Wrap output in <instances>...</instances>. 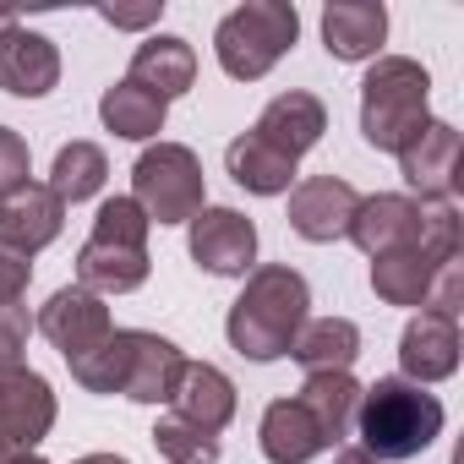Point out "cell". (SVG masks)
<instances>
[{
  "mask_svg": "<svg viewBox=\"0 0 464 464\" xmlns=\"http://www.w3.org/2000/svg\"><path fill=\"white\" fill-rule=\"evenodd\" d=\"M306 306H312V285L306 274H295L290 263H263L246 274V290L236 295L224 317V334L246 361L268 366L279 355H290L301 323H306Z\"/></svg>",
  "mask_w": 464,
  "mask_h": 464,
  "instance_id": "1",
  "label": "cell"
},
{
  "mask_svg": "<svg viewBox=\"0 0 464 464\" xmlns=\"http://www.w3.org/2000/svg\"><path fill=\"white\" fill-rule=\"evenodd\" d=\"M28 285H34V257H23L17 246L0 241V306H17Z\"/></svg>",
  "mask_w": 464,
  "mask_h": 464,
  "instance_id": "31",
  "label": "cell"
},
{
  "mask_svg": "<svg viewBox=\"0 0 464 464\" xmlns=\"http://www.w3.org/2000/svg\"><path fill=\"white\" fill-rule=\"evenodd\" d=\"M72 464H131L126 453H82V459H72Z\"/></svg>",
  "mask_w": 464,
  "mask_h": 464,
  "instance_id": "33",
  "label": "cell"
},
{
  "mask_svg": "<svg viewBox=\"0 0 464 464\" xmlns=\"http://www.w3.org/2000/svg\"><path fill=\"white\" fill-rule=\"evenodd\" d=\"M399 175L420 191V202H453V191H459V131L448 126V121H426L410 142H404V153H399Z\"/></svg>",
  "mask_w": 464,
  "mask_h": 464,
  "instance_id": "11",
  "label": "cell"
},
{
  "mask_svg": "<svg viewBox=\"0 0 464 464\" xmlns=\"http://www.w3.org/2000/svg\"><path fill=\"white\" fill-rule=\"evenodd\" d=\"M257 437H263V459H268V464H312V459L328 448L301 399H274V404L263 410Z\"/></svg>",
  "mask_w": 464,
  "mask_h": 464,
  "instance_id": "21",
  "label": "cell"
},
{
  "mask_svg": "<svg viewBox=\"0 0 464 464\" xmlns=\"http://www.w3.org/2000/svg\"><path fill=\"white\" fill-rule=\"evenodd\" d=\"M290 355L306 366V372H350L355 355H361V328L350 317H306Z\"/></svg>",
  "mask_w": 464,
  "mask_h": 464,
  "instance_id": "24",
  "label": "cell"
},
{
  "mask_svg": "<svg viewBox=\"0 0 464 464\" xmlns=\"http://www.w3.org/2000/svg\"><path fill=\"white\" fill-rule=\"evenodd\" d=\"M104 180H110V159H104L99 142H66V148L55 153L50 191H55L61 202H88V197L104 191Z\"/></svg>",
  "mask_w": 464,
  "mask_h": 464,
  "instance_id": "26",
  "label": "cell"
},
{
  "mask_svg": "<svg viewBox=\"0 0 464 464\" xmlns=\"http://www.w3.org/2000/svg\"><path fill=\"white\" fill-rule=\"evenodd\" d=\"M6 464H44L39 453H23V459H6Z\"/></svg>",
  "mask_w": 464,
  "mask_h": 464,
  "instance_id": "36",
  "label": "cell"
},
{
  "mask_svg": "<svg viewBox=\"0 0 464 464\" xmlns=\"http://www.w3.org/2000/svg\"><path fill=\"white\" fill-rule=\"evenodd\" d=\"M66 366L88 393H126L137 404H169V393L186 372V355H180V344H169L148 328H115L99 350H88Z\"/></svg>",
  "mask_w": 464,
  "mask_h": 464,
  "instance_id": "2",
  "label": "cell"
},
{
  "mask_svg": "<svg viewBox=\"0 0 464 464\" xmlns=\"http://www.w3.org/2000/svg\"><path fill=\"white\" fill-rule=\"evenodd\" d=\"M12 28H23V17H17V12H12V6H0V39H6V34H12Z\"/></svg>",
  "mask_w": 464,
  "mask_h": 464,
  "instance_id": "35",
  "label": "cell"
},
{
  "mask_svg": "<svg viewBox=\"0 0 464 464\" xmlns=\"http://www.w3.org/2000/svg\"><path fill=\"white\" fill-rule=\"evenodd\" d=\"M323 131H328V110H323V99H317V93H301V88L268 99L263 115H257V126H252V137H263V142L279 148L285 159L312 153V148L323 142Z\"/></svg>",
  "mask_w": 464,
  "mask_h": 464,
  "instance_id": "14",
  "label": "cell"
},
{
  "mask_svg": "<svg viewBox=\"0 0 464 464\" xmlns=\"http://www.w3.org/2000/svg\"><path fill=\"white\" fill-rule=\"evenodd\" d=\"M126 82H137L142 93H153V99L169 104V99L191 93V82H197V50H191L180 34H153V39H142V44L131 50Z\"/></svg>",
  "mask_w": 464,
  "mask_h": 464,
  "instance_id": "18",
  "label": "cell"
},
{
  "mask_svg": "<svg viewBox=\"0 0 464 464\" xmlns=\"http://www.w3.org/2000/svg\"><path fill=\"white\" fill-rule=\"evenodd\" d=\"M148 437H153L159 459H169V464H213V459H218V437L197 431V426L180 420V415H159V426H153Z\"/></svg>",
  "mask_w": 464,
  "mask_h": 464,
  "instance_id": "27",
  "label": "cell"
},
{
  "mask_svg": "<svg viewBox=\"0 0 464 464\" xmlns=\"http://www.w3.org/2000/svg\"><path fill=\"white\" fill-rule=\"evenodd\" d=\"M55 426V388L39 372H12L0 382V464L34 453Z\"/></svg>",
  "mask_w": 464,
  "mask_h": 464,
  "instance_id": "8",
  "label": "cell"
},
{
  "mask_svg": "<svg viewBox=\"0 0 464 464\" xmlns=\"http://www.w3.org/2000/svg\"><path fill=\"white\" fill-rule=\"evenodd\" d=\"M191 263L213 279H246L257 263V224L241 208H202L191 218Z\"/></svg>",
  "mask_w": 464,
  "mask_h": 464,
  "instance_id": "7",
  "label": "cell"
},
{
  "mask_svg": "<svg viewBox=\"0 0 464 464\" xmlns=\"http://www.w3.org/2000/svg\"><path fill=\"white\" fill-rule=\"evenodd\" d=\"M159 12H164V0H159V6H142V12H115V6H99V17H104L110 28H148V23H159Z\"/></svg>",
  "mask_w": 464,
  "mask_h": 464,
  "instance_id": "32",
  "label": "cell"
},
{
  "mask_svg": "<svg viewBox=\"0 0 464 464\" xmlns=\"http://www.w3.org/2000/svg\"><path fill=\"white\" fill-rule=\"evenodd\" d=\"M28 312L23 306H0V382H6L12 372H23V350H28Z\"/></svg>",
  "mask_w": 464,
  "mask_h": 464,
  "instance_id": "29",
  "label": "cell"
},
{
  "mask_svg": "<svg viewBox=\"0 0 464 464\" xmlns=\"http://www.w3.org/2000/svg\"><path fill=\"white\" fill-rule=\"evenodd\" d=\"M99 115H104V126H110L115 137H126V142H148V137H159V131H164L169 104H164V99H153V93H142L137 82H115V88H104Z\"/></svg>",
  "mask_w": 464,
  "mask_h": 464,
  "instance_id": "25",
  "label": "cell"
},
{
  "mask_svg": "<svg viewBox=\"0 0 464 464\" xmlns=\"http://www.w3.org/2000/svg\"><path fill=\"white\" fill-rule=\"evenodd\" d=\"M34 328H39V334H44V339L66 355V361H77V355L99 350V344L115 334V317H110V306H104L93 290L66 285V290H55V295L39 306Z\"/></svg>",
  "mask_w": 464,
  "mask_h": 464,
  "instance_id": "10",
  "label": "cell"
},
{
  "mask_svg": "<svg viewBox=\"0 0 464 464\" xmlns=\"http://www.w3.org/2000/svg\"><path fill=\"white\" fill-rule=\"evenodd\" d=\"M431 121V77L410 55H377L361 82V137L377 153H404V142Z\"/></svg>",
  "mask_w": 464,
  "mask_h": 464,
  "instance_id": "4",
  "label": "cell"
},
{
  "mask_svg": "<svg viewBox=\"0 0 464 464\" xmlns=\"http://www.w3.org/2000/svg\"><path fill=\"white\" fill-rule=\"evenodd\" d=\"M61 229H66V202L44 180H28V186L0 197V241L17 246L23 257H34L50 241H61Z\"/></svg>",
  "mask_w": 464,
  "mask_h": 464,
  "instance_id": "12",
  "label": "cell"
},
{
  "mask_svg": "<svg viewBox=\"0 0 464 464\" xmlns=\"http://www.w3.org/2000/svg\"><path fill=\"white\" fill-rule=\"evenodd\" d=\"M295 39H301V12L290 0H246V6H236L213 28V55L224 66V77L263 82L290 55Z\"/></svg>",
  "mask_w": 464,
  "mask_h": 464,
  "instance_id": "5",
  "label": "cell"
},
{
  "mask_svg": "<svg viewBox=\"0 0 464 464\" xmlns=\"http://www.w3.org/2000/svg\"><path fill=\"white\" fill-rule=\"evenodd\" d=\"M388 39V6L382 0H328L323 6V44L334 61L355 66L372 61Z\"/></svg>",
  "mask_w": 464,
  "mask_h": 464,
  "instance_id": "16",
  "label": "cell"
},
{
  "mask_svg": "<svg viewBox=\"0 0 464 464\" xmlns=\"http://www.w3.org/2000/svg\"><path fill=\"white\" fill-rule=\"evenodd\" d=\"M355 208H361V191L339 175H306V180L290 186V229L312 246L350 241Z\"/></svg>",
  "mask_w": 464,
  "mask_h": 464,
  "instance_id": "9",
  "label": "cell"
},
{
  "mask_svg": "<svg viewBox=\"0 0 464 464\" xmlns=\"http://www.w3.org/2000/svg\"><path fill=\"white\" fill-rule=\"evenodd\" d=\"M131 202L148 213V224H191L202 202V164L186 142H153L131 164Z\"/></svg>",
  "mask_w": 464,
  "mask_h": 464,
  "instance_id": "6",
  "label": "cell"
},
{
  "mask_svg": "<svg viewBox=\"0 0 464 464\" xmlns=\"http://www.w3.org/2000/svg\"><path fill=\"white\" fill-rule=\"evenodd\" d=\"M334 464H377V459H372V453H361V448H339V459H334Z\"/></svg>",
  "mask_w": 464,
  "mask_h": 464,
  "instance_id": "34",
  "label": "cell"
},
{
  "mask_svg": "<svg viewBox=\"0 0 464 464\" xmlns=\"http://www.w3.org/2000/svg\"><path fill=\"white\" fill-rule=\"evenodd\" d=\"M61 82V50L55 39L34 28H12L0 39V93L12 99H44Z\"/></svg>",
  "mask_w": 464,
  "mask_h": 464,
  "instance_id": "15",
  "label": "cell"
},
{
  "mask_svg": "<svg viewBox=\"0 0 464 464\" xmlns=\"http://www.w3.org/2000/svg\"><path fill=\"white\" fill-rule=\"evenodd\" d=\"M224 169H229V180H236L241 191H252V197H285L295 186V159H285L279 148H268L252 131H241L236 142L224 148Z\"/></svg>",
  "mask_w": 464,
  "mask_h": 464,
  "instance_id": "23",
  "label": "cell"
},
{
  "mask_svg": "<svg viewBox=\"0 0 464 464\" xmlns=\"http://www.w3.org/2000/svg\"><path fill=\"white\" fill-rule=\"evenodd\" d=\"M448 263H459V257H437V252H426V246H404V252L372 257V290H377V301H388V306H420V312H426L431 285H437V274H442Z\"/></svg>",
  "mask_w": 464,
  "mask_h": 464,
  "instance_id": "19",
  "label": "cell"
},
{
  "mask_svg": "<svg viewBox=\"0 0 464 464\" xmlns=\"http://www.w3.org/2000/svg\"><path fill=\"white\" fill-rule=\"evenodd\" d=\"M169 415H180L197 431L218 437L229 420H236V382L208 361H186V372H180V382L169 393Z\"/></svg>",
  "mask_w": 464,
  "mask_h": 464,
  "instance_id": "17",
  "label": "cell"
},
{
  "mask_svg": "<svg viewBox=\"0 0 464 464\" xmlns=\"http://www.w3.org/2000/svg\"><path fill=\"white\" fill-rule=\"evenodd\" d=\"M437 431H442V399L426 393L420 382L377 377L372 388H361L355 437H361V453H372L377 464L420 459L437 442Z\"/></svg>",
  "mask_w": 464,
  "mask_h": 464,
  "instance_id": "3",
  "label": "cell"
},
{
  "mask_svg": "<svg viewBox=\"0 0 464 464\" xmlns=\"http://www.w3.org/2000/svg\"><path fill=\"white\" fill-rule=\"evenodd\" d=\"M148 213L131 202V197H110V202H99V213H93V236L88 241H104V246H142L148 252Z\"/></svg>",
  "mask_w": 464,
  "mask_h": 464,
  "instance_id": "28",
  "label": "cell"
},
{
  "mask_svg": "<svg viewBox=\"0 0 464 464\" xmlns=\"http://www.w3.org/2000/svg\"><path fill=\"white\" fill-rule=\"evenodd\" d=\"M148 252L142 246H104V241H82L77 252V285L93 290L99 301L104 295H131L148 285Z\"/></svg>",
  "mask_w": 464,
  "mask_h": 464,
  "instance_id": "22",
  "label": "cell"
},
{
  "mask_svg": "<svg viewBox=\"0 0 464 464\" xmlns=\"http://www.w3.org/2000/svg\"><path fill=\"white\" fill-rule=\"evenodd\" d=\"M399 366L404 382H442L459 372V323L437 317V312H415L399 334Z\"/></svg>",
  "mask_w": 464,
  "mask_h": 464,
  "instance_id": "13",
  "label": "cell"
},
{
  "mask_svg": "<svg viewBox=\"0 0 464 464\" xmlns=\"http://www.w3.org/2000/svg\"><path fill=\"white\" fill-rule=\"evenodd\" d=\"M28 142L12 131V126H0V197L6 191H17V186H28Z\"/></svg>",
  "mask_w": 464,
  "mask_h": 464,
  "instance_id": "30",
  "label": "cell"
},
{
  "mask_svg": "<svg viewBox=\"0 0 464 464\" xmlns=\"http://www.w3.org/2000/svg\"><path fill=\"white\" fill-rule=\"evenodd\" d=\"M295 399L306 404V415L317 420V431H323L328 448L350 442L355 410H361V382H355L350 372H306V382H301Z\"/></svg>",
  "mask_w": 464,
  "mask_h": 464,
  "instance_id": "20",
  "label": "cell"
}]
</instances>
